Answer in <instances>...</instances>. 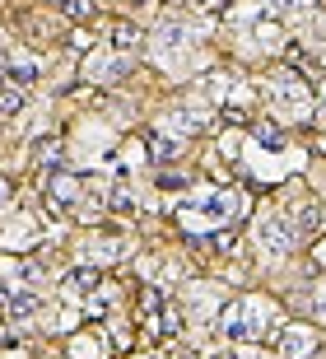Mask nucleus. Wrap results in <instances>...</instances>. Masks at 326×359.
I'll list each match as a JSON object with an SVG mask.
<instances>
[{"instance_id":"nucleus-19","label":"nucleus","mask_w":326,"mask_h":359,"mask_svg":"<svg viewBox=\"0 0 326 359\" xmlns=\"http://www.w3.org/2000/svg\"><path fill=\"white\" fill-rule=\"evenodd\" d=\"M112 346H121V350H126V346H130V322H121V318H112Z\"/></svg>"},{"instance_id":"nucleus-10","label":"nucleus","mask_w":326,"mask_h":359,"mask_svg":"<svg viewBox=\"0 0 326 359\" xmlns=\"http://www.w3.org/2000/svg\"><path fill=\"white\" fill-rule=\"evenodd\" d=\"M5 75H10V84L28 89V84L38 80V61H33V56H10V66H5Z\"/></svg>"},{"instance_id":"nucleus-13","label":"nucleus","mask_w":326,"mask_h":359,"mask_svg":"<svg viewBox=\"0 0 326 359\" xmlns=\"http://www.w3.org/2000/svg\"><path fill=\"white\" fill-rule=\"evenodd\" d=\"M149 159H154V163H172V159H177V140H172V135H149Z\"/></svg>"},{"instance_id":"nucleus-4","label":"nucleus","mask_w":326,"mask_h":359,"mask_svg":"<svg viewBox=\"0 0 326 359\" xmlns=\"http://www.w3.org/2000/svg\"><path fill=\"white\" fill-rule=\"evenodd\" d=\"M308 355H317V332L303 322H289L280 332V359H308Z\"/></svg>"},{"instance_id":"nucleus-16","label":"nucleus","mask_w":326,"mask_h":359,"mask_svg":"<svg viewBox=\"0 0 326 359\" xmlns=\"http://www.w3.org/2000/svg\"><path fill=\"white\" fill-rule=\"evenodd\" d=\"M33 159H38L42 168H56V163H61V140H38V145H33Z\"/></svg>"},{"instance_id":"nucleus-2","label":"nucleus","mask_w":326,"mask_h":359,"mask_svg":"<svg viewBox=\"0 0 326 359\" xmlns=\"http://www.w3.org/2000/svg\"><path fill=\"white\" fill-rule=\"evenodd\" d=\"M79 191H84V182H79V177H70V173H61V168H52V173H47V210L65 219V215L75 210Z\"/></svg>"},{"instance_id":"nucleus-7","label":"nucleus","mask_w":326,"mask_h":359,"mask_svg":"<svg viewBox=\"0 0 326 359\" xmlns=\"http://www.w3.org/2000/svg\"><path fill=\"white\" fill-rule=\"evenodd\" d=\"M42 313H47V304H42V294H33V290H24V294L10 299V318L19 322V327H28V322L42 318Z\"/></svg>"},{"instance_id":"nucleus-8","label":"nucleus","mask_w":326,"mask_h":359,"mask_svg":"<svg viewBox=\"0 0 326 359\" xmlns=\"http://www.w3.org/2000/svg\"><path fill=\"white\" fill-rule=\"evenodd\" d=\"M126 56H112V61H89V70L84 75H93L98 84H117V80H126Z\"/></svg>"},{"instance_id":"nucleus-21","label":"nucleus","mask_w":326,"mask_h":359,"mask_svg":"<svg viewBox=\"0 0 326 359\" xmlns=\"http://www.w3.org/2000/svg\"><path fill=\"white\" fill-rule=\"evenodd\" d=\"M303 0H266V10H280V14H289V10H299Z\"/></svg>"},{"instance_id":"nucleus-5","label":"nucleus","mask_w":326,"mask_h":359,"mask_svg":"<svg viewBox=\"0 0 326 359\" xmlns=\"http://www.w3.org/2000/svg\"><path fill=\"white\" fill-rule=\"evenodd\" d=\"M257 238H261L266 252H289V248H294V229H289L280 215H261L257 219Z\"/></svg>"},{"instance_id":"nucleus-23","label":"nucleus","mask_w":326,"mask_h":359,"mask_svg":"<svg viewBox=\"0 0 326 359\" xmlns=\"http://www.w3.org/2000/svg\"><path fill=\"white\" fill-rule=\"evenodd\" d=\"M186 5H201V10H219V5H229V0H186Z\"/></svg>"},{"instance_id":"nucleus-11","label":"nucleus","mask_w":326,"mask_h":359,"mask_svg":"<svg viewBox=\"0 0 326 359\" xmlns=\"http://www.w3.org/2000/svg\"><path fill=\"white\" fill-rule=\"evenodd\" d=\"M52 10L56 14H65V19H75V24H84V19H93V0H52Z\"/></svg>"},{"instance_id":"nucleus-6","label":"nucleus","mask_w":326,"mask_h":359,"mask_svg":"<svg viewBox=\"0 0 326 359\" xmlns=\"http://www.w3.org/2000/svg\"><path fill=\"white\" fill-rule=\"evenodd\" d=\"M98 285H103V271H98V266H70V271H65V290L79 294V299H89Z\"/></svg>"},{"instance_id":"nucleus-18","label":"nucleus","mask_w":326,"mask_h":359,"mask_svg":"<svg viewBox=\"0 0 326 359\" xmlns=\"http://www.w3.org/2000/svg\"><path fill=\"white\" fill-rule=\"evenodd\" d=\"M257 140L266 149H280V145H285V131H280V126H271V121H261V126H257Z\"/></svg>"},{"instance_id":"nucleus-22","label":"nucleus","mask_w":326,"mask_h":359,"mask_svg":"<svg viewBox=\"0 0 326 359\" xmlns=\"http://www.w3.org/2000/svg\"><path fill=\"white\" fill-rule=\"evenodd\" d=\"M158 187H182V173H158Z\"/></svg>"},{"instance_id":"nucleus-20","label":"nucleus","mask_w":326,"mask_h":359,"mask_svg":"<svg viewBox=\"0 0 326 359\" xmlns=\"http://www.w3.org/2000/svg\"><path fill=\"white\" fill-rule=\"evenodd\" d=\"M10 205H14V182L0 177V210H10Z\"/></svg>"},{"instance_id":"nucleus-26","label":"nucleus","mask_w":326,"mask_h":359,"mask_svg":"<svg viewBox=\"0 0 326 359\" xmlns=\"http://www.w3.org/2000/svg\"><path fill=\"white\" fill-rule=\"evenodd\" d=\"M135 359H163V355H135Z\"/></svg>"},{"instance_id":"nucleus-14","label":"nucleus","mask_w":326,"mask_h":359,"mask_svg":"<svg viewBox=\"0 0 326 359\" xmlns=\"http://www.w3.org/2000/svg\"><path fill=\"white\" fill-rule=\"evenodd\" d=\"M112 47H117V56H130L135 47H140V28L117 24V28H112Z\"/></svg>"},{"instance_id":"nucleus-15","label":"nucleus","mask_w":326,"mask_h":359,"mask_svg":"<svg viewBox=\"0 0 326 359\" xmlns=\"http://www.w3.org/2000/svg\"><path fill=\"white\" fill-rule=\"evenodd\" d=\"M210 121H205V112H191V107H182V112H172V131H205Z\"/></svg>"},{"instance_id":"nucleus-1","label":"nucleus","mask_w":326,"mask_h":359,"mask_svg":"<svg viewBox=\"0 0 326 359\" xmlns=\"http://www.w3.org/2000/svg\"><path fill=\"white\" fill-rule=\"evenodd\" d=\"M257 332H261V299L233 304L229 313H224V336H229L233 346H243V341H257Z\"/></svg>"},{"instance_id":"nucleus-3","label":"nucleus","mask_w":326,"mask_h":359,"mask_svg":"<svg viewBox=\"0 0 326 359\" xmlns=\"http://www.w3.org/2000/svg\"><path fill=\"white\" fill-rule=\"evenodd\" d=\"M271 103L280 107V112H289V121H299L303 112H308V84L294 80V75H285V80L271 89Z\"/></svg>"},{"instance_id":"nucleus-12","label":"nucleus","mask_w":326,"mask_h":359,"mask_svg":"<svg viewBox=\"0 0 326 359\" xmlns=\"http://www.w3.org/2000/svg\"><path fill=\"white\" fill-rule=\"evenodd\" d=\"M317 224H322V210H317V201H308V205L294 215V233L308 238V233H317Z\"/></svg>"},{"instance_id":"nucleus-9","label":"nucleus","mask_w":326,"mask_h":359,"mask_svg":"<svg viewBox=\"0 0 326 359\" xmlns=\"http://www.w3.org/2000/svg\"><path fill=\"white\" fill-rule=\"evenodd\" d=\"M70 359H107V355H103V336H98V332L70 336Z\"/></svg>"},{"instance_id":"nucleus-25","label":"nucleus","mask_w":326,"mask_h":359,"mask_svg":"<svg viewBox=\"0 0 326 359\" xmlns=\"http://www.w3.org/2000/svg\"><path fill=\"white\" fill-rule=\"evenodd\" d=\"M5 308H10V299H5V290H0V313H5Z\"/></svg>"},{"instance_id":"nucleus-17","label":"nucleus","mask_w":326,"mask_h":359,"mask_svg":"<svg viewBox=\"0 0 326 359\" xmlns=\"http://www.w3.org/2000/svg\"><path fill=\"white\" fill-rule=\"evenodd\" d=\"M19 103H24V89L5 80V89H0V117H10V112H19Z\"/></svg>"},{"instance_id":"nucleus-24","label":"nucleus","mask_w":326,"mask_h":359,"mask_svg":"<svg viewBox=\"0 0 326 359\" xmlns=\"http://www.w3.org/2000/svg\"><path fill=\"white\" fill-rule=\"evenodd\" d=\"M317 117L326 121V89H322V98H317Z\"/></svg>"}]
</instances>
